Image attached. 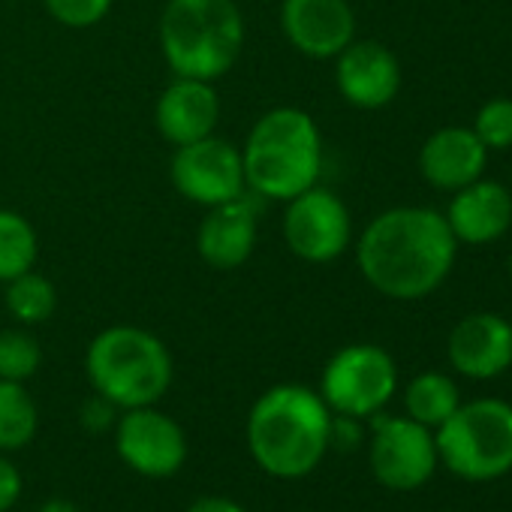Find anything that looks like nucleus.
<instances>
[{"label":"nucleus","mask_w":512,"mask_h":512,"mask_svg":"<svg viewBox=\"0 0 512 512\" xmlns=\"http://www.w3.org/2000/svg\"><path fill=\"white\" fill-rule=\"evenodd\" d=\"M284 244L302 263L326 266L344 256L353 244V217L347 202L329 187H308L284 202L281 220Z\"/></svg>","instance_id":"6e6552de"},{"label":"nucleus","mask_w":512,"mask_h":512,"mask_svg":"<svg viewBox=\"0 0 512 512\" xmlns=\"http://www.w3.org/2000/svg\"><path fill=\"white\" fill-rule=\"evenodd\" d=\"M37 256L40 238L34 223L13 208H0V284L31 272L37 266Z\"/></svg>","instance_id":"412c9836"},{"label":"nucleus","mask_w":512,"mask_h":512,"mask_svg":"<svg viewBox=\"0 0 512 512\" xmlns=\"http://www.w3.org/2000/svg\"><path fill=\"white\" fill-rule=\"evenodd\" d=\"M22 473L19 467L7 458V452H0V512H10L19 497H22Z\"/></svg>","instance_id":"bb28decb"},{"label":"nucleus","mask_w":512,"mask_h":512,"mask_svg":"<svg viewBox=\"0 0 512 512\" xmlns=\"http://www.w3.org/2000/svg\"><path fill=\"white\" fill-rule=\"evenodd\" d=\"M278 25L284 40L311 61H335L356 40L350 0H281Z\"/></svg>","instance_id":"f8f14e48"},{"label":"nucleus","mask_w":512,"mask_h":512,"mask_svg":"<svg viewBox=\"0 0 512 512\" xmlns=\"http://www.w3.org/2000/svg\"><path fill=\"white\" fill-rule=\"evenodd\" d=\"M368 464L380 485L392 491H416L440 464L434 431L410 416H386L380 410L371 416Z\"/></svg>","instance_id":"1a4fd4ad"},{"label":"nucleus","mask_w":512,"mask_h":512,"mask_svg":"<svg viewBox=\"0 0 512 512\" xmlns=\"http://www.w3.org/2000/svg\"><path fill=\"white\" fill-rule=\"evenodd\" d=\"M488 148L470 127H440L419 148V175L434 187L455 193L482 178Z\"/></svg>","instance_id":"a211bd4d"},{"label":"nucleus","mask_w":512,"mask_h":512,"mask_svg":"<svg viewBox=\"0 0 512 512\" xmlns=\"http://www.w3.org/2000/svg\"><path fill=\"white\" fill-rule=\"evenodd\" d=\"M260 241V199L241 193L229 202L205 208L196 226V253L214 272L241 269Z\"/></svg>","instance_id":"ddd939ff"},{"label":"nucleus","mask_w":512,"mask_h":512,"mask_svg":"<svg viewBox=\"0 0 512 512\" xmlns=\"http://www.w3.org/2000/svg\"><path fill=\"white\" fill-rule=\"evenodd\" d=\"M509 278H512V253H509Z\"/></svg>","instance_id":"c756f323"},{"label":"nucleus","mask_w":512,"mask_h":512,"mask_svg":"<svg viewBox=\"0 0 512 512\" xmlns=\"http://www.w3.org/2000/svg\"><path fill=\"white\" fill-rule=\"evenodd\" d=\"M335 88L353 109H386L401 91V61L377 40H353L335 58Z\"/></svg>","instance_id":"4468645a"},{"label":"nucleus","mask_w":512,"mask_h":512,"mask_svg":"<svg viewBox=\"0 0 512 512\" xmlns=\"http://www.w3.org/2000/svg\"><path fill=\"white\" fill-rule=\"evenodd\" d=\"M470 130L488 151L512 148V97H491L479 106Z\"/></svg>","instance_id":"b1692460"},{"label":"nucleus","mask_w":512,"mask_h":512,"mask_svg":"<svg viewBox=\"0 0 512 512\" xmlns=\"http://www.w3.org/2000/svg\"><path fill=\"white\" fill-rule=\"evenodd\" d=\"M440 464L464 482H491L512 470V404L500 398L461 401L434 428Z\"/></svg>","instance_id":"423d86ee"},{"label":"nucleus","mask_w":512,"mask_h":512,"mask_svg":"<svg viewBox=\"0 0 512 512\" xmlns=\"http://www.w3.org/2000/svg\"><path fill=\"white\" fill-rule=\"evenodd\" d=\"M335 416L371 419L398 392V365L377 344H347L323 368L320 389Z\"/></svg>","instance_id":"0eeeda50"},{"label":"nucleus","mask_w":512,"mask_h":512,"mask_svg":"<svg viewBox=\"0 0 512 512\" xmlns=\"http://www.w3.org/2000/svg\"><path fill=\"white\" fill-rule=\"evenodd\" d=\"M449 365L470 380L500 377L512 365V323L500 314L479 311L455 323L446 341Z\"/></svg>","instance_id":"2eb2a0df"},{"label":"nucleus","mask_w":512,"mask_h":512,"mask_svg":"<svg viewBox=\"0 0 512 512\" xmlns=\"http://www.w3.org/2000/svg\"><path fill=\"white\" fill-rule=\"evenodd\" d=\"M112 4H115V0H43L46 13L58 25L76 28V31H85V28L100 25L109 16Z\"/></svg>","instance_id":"393cba45"},{"label":"nucleus","mask_w":512,"mask_h":512,"mask_svg":"<svg viewBox=\"0 0 512 512\" xmlns=\"http://www.w3.org/2000/svg\"><path fill=\"white\" fill-rule=\"evenodd\" d=\"M37 512H82V509L67 497H49L46 503L37 506Z\"/></svg>","instance_id":"c85d7f7f"},{"label":"nucleus","mask_w":512,"mask_h":512,"mask_svg":"<svg viewBox=\"0 0 512 512\" xmlns=\"http://www.w3.org/2000/svg\"><path fill=\"white\" fill-rule=\"evenodd\" d=\"M461 404L455 380L443 371H422L404 386V416L416 419L425 428H440Z\"/></svg>","instance_id":"6ab92c4d"},{"label":"nucleus","mask_w":512,"mask_h":512,"mask_svg":"<svg viewBox=\"0 0 512 512\" xmlns=\"http://www.w3.org/2000/svg\"><path fill=\"white\" fill-rule=\"evenodd\" d=\"M335 413L305 383H278L253 401L244 425L250 458L275 479L311 476L332 446Z\"/></svg>","instance_id":"f03ea898"},{"label":"nucleus","mask_w":512,"mask_h":512,"mask_svg":"<svg viewBox=\"0 0 512 512\" xmlns=\"http://www.w3.org/2000/svg\"><path fill=\"white\" fill-rule=\"evenodd\" d=\"M509 193H512V184H509Z\"/></svg>","instance_id":"7c9ffc66"},{"label":"nucleus","mask_w":512,"mask_h":512,"mask_svg":"<svg viewBox=\"0 0 512 512\" xmlns=\"http://www.w3.org/2000/svg\"><path fill=\"white\" fill-rule=\"evenodd\" d=\"M43 365V350L37 338L25 329L0 332V380L28 383Z\"/></svg>","instance_id":"5701e85b"},{"label":"nucleus","mask_w":512,"mask_h":512,"mask_svg":"<svg viewBox=\"0 0 512 512\" xmlns=\"http://www.w3.org/2000/svg\"><path fill=\"white\" fill-rule=\"evenodd\" d=\"M118 416H121V407H115L109 398H103V395H91V398H85V404L79 407V422H82V428L85 431H91V434H106V431H112L115 428V422H118Z\"/></svg>","instance_id":"a878e982"},{"label":"nucleus","mask_w":512,"mask_h":512,"mask_svg":"<svg viewBox=\"0 0 512 512\" xmlns=\"http://www.w3.org/2000/svg\"><path fill=\"white\" fill-rule=\"evenodd\" d=\"M4 305L10 311V317L22 326H40L46 323L55 308H58V290L55 284L40 275V272H22L19 278L4 284Z\"/></svg>","instance_id":"4be33fe9"},{"label":"nucleus","mask_w":512,"mask_h":512,"mask_svg":"<svg viewBox=\"0 0 512 512\" xmlns=\"http://www.w3.org/2000/svg\"><path fill=\"white\" fill-rule=\"evenodd\" d=\"M458 241L443 211L425 205L386 208L356 238V266L365 284L392 302H419L449 278Z\"/></svg>","instance_id":"f257e3e1"},{"label":"nucleus","mask_w":512,"mask_h":512,"mask_svg":"<svg viewBox=\"0 0 512 512\" xmlns=\"http://www.w3.org/2000/svg\"><path fill=\"white\" fill-rule=\"evenodd\" d=\"M247 40L244 13L235 0H166L157 43L172 76L217 82L241 58Z\"/></svg>","instance_id":"20e7f679"},{"label":"nucleus","mask_w":512,"mask_h":512,"mask_svg":"<svg viewBox=\"0 0 512 512\" xmlns=\"http://www.w3.org/2000/svg\"><path fill=\"white\" fill-rule=\"evenodd\" d=\"M40 428V410L25 383L0 380V452L25 449Z\"/></svg>","instance_id":"aec40b11"},{"label":"nucleus","mask_w":512,"mask_h":512,"mask_svg":"<svg viewBox=\"0 0 512 512\" xmlns=\"http://www.w3.org/2000/svg\"><path fill=\"white\" fill-rule=\"evenodd\" d=\"M112 434L118 458L145 479H169L187 461L184 428L157 404L121 410Z\"/></svg>","instance_id":"9b49d317"},{"label":"nucleus","mask_w":512,"mask_h":512,"mask_svg":"<svg viewBox=\"0 0 512 512\" xmlns=\"http://www.w3.org/2000/svg\"><path fill=\"white\" fill-rule=\"evenodd\" d=\"M220 97L214 82L172 76V82L160 91L154 106L157 133L172 145H187L217 133L220 124Z\"/></svg>","instance_id":"dca6fc26"},{"label":"nucleus","mask_w":512,"mask_h":512,"mask_svg":"<svg viewBox=\"0 0 512 512\" xmlns=\"http://www.w3.org/2000/svg\"><path fill=\"white\" fill-rule=\"evenodd\" d=\"M241 163L247 193L260 202H290L320 184L323 133L311 112L299 106H275L253 121L241 145Z\"/></svg>","instance_id":"7ed1b4c3"},{"label":"nucleus","mask_w":512,"mask_h":512,"mask_svg":"<svg viewBox=\"0 0 512 512\" xmlns=\"http://www.w3.org/2000/svg\"><path fill=\"white\" fill-rule=\"evenodd\" d=\"M443 217L458 244H491L512 226V193L500 181L476 178L452 193Z\"/></svg>","instance_id":"f3484780"},{"label":"nucleus","mask_w":512,"mask_h":512,"mask_svg":"<svg viewBox=\"0 0 512 512\" xmlns=\"http://www.w3.org/2000/svg\"><path fill=\"white\" fill-rule=\"evenodd\" d=\"M172 187L193 205L211 208L247 193L241 145L220 139L217 133L178 145L169 160Z\"/></svg>","instance_id":"9d476101"},{"label":"nucleus","mask_w":512,"mask_h":512,"mask_svg":"<svg viewBox=\"0 0 512 512\" xmlns=\"http://www.w3.org/2000/svg\"><path fill=\"white\" fill-rule=\"evenodd\" d=\"M184 512H247L238 500L232 497H223V494H205V497H196Z\"/></svg>","instance_id":"cd10ccee"},{"label":"nucleus","mask_w":512,"mask_h":512,"mask_svg":"<svg viewBox=\"0 0 512 512\" xmlns=\"http://www.w3.org/2000/svg\"><path fill=\"white\" fill-rule=\"evenodd\" d=\"M85 374L97 395L121 410L157 404L172 380L169 347L142 326H109L85 350Z\"/></svg>","instance_id":"39448f33"}]
</instances>
